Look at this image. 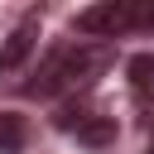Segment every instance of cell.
<instances>
[{
	"label": "cell",
	"mask_w": 154,
	"mask_h": 154,
	"mask_svg": "<svg viewBox=\"0 0 154 154\" xmlns=\"http://www.w3.org/2000/svg\"><path fill=\"white\" fill-rule=\"evenodd\" d=\"M111 63V48L106 43H96V48H77V53H63V63H58V87H91L96 77H101V67Z\"/></svg>",
	"instance_id": "6da1fadb"
},
{
	"label": "cell",
	"mask_w": 154,
	"mask_h": 154,
	"mask_svg": "<svg viewBox=\"0 0 154 154\" xmlns=\"http://www.w3.org/2000/svg\"><path fill=\"white\" fill-rule=\"evenodd\" d=\"M77 34H96V38H116L120 29H130V5L125 0H101V5H87L77 10Z\"/></svg>",
	"instance_id": "7a4b0ae2"
},
{
	"label": "cell",
	"mask_w": 154,
	"mask_h": 154,
	"mask_svg": "<svg viewBox=\"0 0 154 154\" xmlns=\"http://www.w3.org/2000/svg\"><path fill=\"white\" fill-rule=\"evenodd\" d=\"M24 140H29V125H24V116H0V154H19L24 149Z\"/></svg>",
	"instance_id": "5b68a950"
},
{
	"label": "cell",
	"mask_w": 154,
	"mask_h": 154,
	"mask_svg": "<svg viewBox=\"0 0 154 154\" xmlns=\"http://www.w3.org/2000/svg\"><path fill=\"white\" fill-rule=\"evenodd\" d=\"M125 5H130V24L154 29V5H140V0H125Z\"/></svg>",
	"instance_id": "52a82bcc"
},
{
	"label": "cell",
	"mask_w": 154,
	"mask_h": 154,
	"mask_svg": "<svg viewBox=\"0 0 154 154\" xmlns=\"http://www.w3.org/2000/svg\"><path fill=\"white\" fill-rule=\"evenodd\" d=\"M77 140L91 144V149H106V144L116 140V120H111V116H87V120L77 125Z\"/></svg>",
	"instance_id": "277c9868"
},
{
	"label": "cell",
	"mask_w": 154,
	"mask_h": 154,
	"mask_svg": "<svg viewBox=\"0 0 154 154\" xmlns=\"http://www.w3.org/2000/svg\"><path fill=\"white\" fill-rule=\"evenodd\" d=\"M38 48V24L34 19H24V24H14L10 34H5V43H0V72H14V67H24V58Z\"/></svg>",
	"instance_id": "3957f363"
},
{
	"label": "cell",
	"mask_w": 154,
	"mask_h": 154,
	"mask_svg": "<svg viewBox=\"0 0 154 154\" xmlns=\"http://www.w3.org/2000/svg\"><path fill=\"white\" fill-rule=\"evenodd\" d=\"M130 87H135V91H149V87H154V58H149V53L130 58Z\"/></svg>",
	"instance_id": "8992f818"
}]
</instances>
